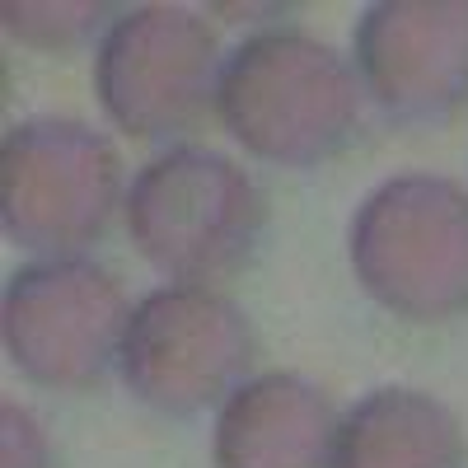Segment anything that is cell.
I'll return each instance as SVG.
<instances>
[{"label":"cell","mask_w":468,"mask_h":468,"mask_svg":"<svg viewBox=\"0 0 468 468\" xmlns=\"http://www.w3.org/2000/svg\"><path fill=\"white\" fill-rule=\"evenodd\" d=\"M361 80L328 43L300 28H267L220 66L216 108L253 160L319 169L361 132Z\"/></svg>","instance_id":"obj_1"},{"label":"cell","mask_w":468,"mask_h":468,"mask_svg":"<svg viewBox=\"0 0 468 468\" xmlns=\"http://www.w3.org/2000/svg\"><path fill=\"white\" fill-rule=\"evenodd\" d=\"M351 271L375 304L408 324L468 314V187L441 174H399L351 216Z\"/></svg>","instance_id":"obj_2"},{"label":"cell","mask_w":468,"mask_h":468,"mask_svg":"<svg viewBox=\"0 0 468 468\" xmlns=\"http://www.w3.org/2000/svg\"><path fill=\"white\" fill-rule=\"evenodd\" d=\"M267 229L258 178L207 145H174L127 192V234L141 258L183 286L249 267Z\"/></svg>","instance_id":"obj_3"},{"label":"cell","mask_w":468,"mask_h":468,"mask_svg":"<svg viewBox=\"0 0 468 468\" xmlns=\"http://www.w3.org/2000/svg\"><path fill=\"white\" fill-rule=\"evenodd\" d=\"M122 207V154L70 117H28L0 145V220L19 249L70 258L103 239Z\"/></svg>","instance_id":"obj_4"},{"label":"cell","mask_w":468,"mask_h":468,"mask_svg":"<svg viewBox=\"0 0 468 468\" xmlns=\"http://www.w3.org/2000/svg\"><path fill=\"white\" fill-rule=\"evenodd\" d=\"M253 356L249 314L229 295L211 286H165L132 309L117 366L145 408L197 417L249 379Z\"/></svg>","instance_id":"obj_5"},{"label":"cell","mask_w":468,"mask_h":468,"mask_svg":"<svg viewBox=\"0 0 468 468\" xmlns=\"http://www.w3.org/2000/svg\"><path fill=\"white\" fill-rule=\"evenodd\" d=\"M220 90V48L202 15L141 5L117 15L94 57L103 112L136 141H178L207 122Z\"/></svg>","instance_id":"obj_6"},{"label":"cell","mask_w":468,"mask_h":468,"mask_svg":"<svg viewBox=\"0 0 468 468\" xmlns=\"http://www.w3.org/2000/svg\"><path fill=\"white\" fill-rule=\"evenodd\" d=\"M132 304L122 282L90 258H43L5 286L10 361L43 388L85 394L122 356Z\"/></svg>","instance_id":"obj_7"},{"label":"cell","mask_w":468,"mask_h":468,"mask_svg":"<svg viewBox=\"0 0 468 468\" xmlns=\"http://www.w3.org/2000/svg\"><path fill=\"white\" fill-rule=\"evenodd\" d=\"M356 80L403 127L468 108V0H384L356 24Z\"/></svg>","instance_id":"obj_8"},{"label":"cell","mask_w":468,"mask_h":468,"mask_svg":"<svg viewBox=\"0 0 468 468\" xmlns=\"http://www.w3.org/2000/svg\"><path fill=\"white\" fill-rule=\"evenodd\" d=\"M337 408L304 375L244 379L216 421V468H333Z\"/></svg>","instance_id":"obj_9"},{"label":"cell","mask_w":468,"mask_h":468,"mask_svg":"<svg viewBox=\"0 0 468 468\" xmlns=\"http://www.w3.org/2000/svg\"><path fill=\"white\" fill-rule=\"evenodd\" d=\"M459 417L421 388H375L337 426L333 468H463Z\"/></svg>","instance_id":"obj_10"},{"label":"cell","mask_w":468,"mask_h":468,"mask_svg":"<svg viewBox=\"0 0 468 468\" xmlns=\"http://www.w3.org/2000/svg\"><path fill=\"white\" fill-rule=\"evenodd\" d=\"M0 19H5V33L15 43L33 52H70L85 48L108 19H117V10L103 0H61V5H52V0H10Z\"/></svg>","instance_id":"obj_11"},{"label":"cell","mask_w":468,"mask_h":468,"mask_svg":"<svg viewBox=\"0 0 468 468\" xmlns=\"http://www.w3.org/2000/svg\"><path fill=\"white\" fill-rule=\"evenodd\" d=\"M0 426H5V468H52V450L37 417L19 403L0 408Z\"/></svg>","instance_id":"obj_12"}]
</instances>
